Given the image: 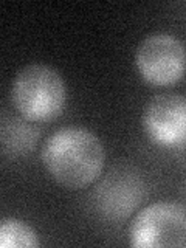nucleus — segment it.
<instances>
[{"label":"nucleus","instance_id":"1","mask_svg":"<svg viewBox=\"0 0 186 248\" xmlns=\"http://www.w3.org/2000/svg\"><path fill=\"white\" fill-rule=\"evenodd\" d=\"M41 160L54 182L82 189L103 172L106 152L99 138L84 127H62L46 138Z\"/></svg>","mask_w":186,"mask_h":248},{"label":"nucleus","instance_id":"2","mask_svg":"<svg viewBox=\"0 0 186 248\" xmlns=\"http://www.w3.org/2000/svg\"><path fill=\"white\" fill-rule=\"evenodd\" d=\"M11 101L25 120L46 123L64 112L67 87L62 76L50 65L28 64L14 78Z\"/></svg>","mask_w":186,"mask_h":248},{"label":"nucleus","instance_id":"3","mask_svg":"<svg viewBox=\"0 0 186 248\" xmlns=\"http://www.w3.org/2000/svg\"><path fill=\"white\" fill-rule=\"evenodd\" d=\"M135 248H186V206L155 202L141 209L129 227Z\"/></svg>","mask_w":186,"mask_h":248},{"label":"nucleus","instance_id":"4","mask_svg":"<svg viewBox=\"0 0 186 248\" xmlns=\"http://www.w3.org/2000/svg\"><path fill=\"white\" fill-rule=\"evenodd\" d=\"M135 65L143 79L152 85L175 84L186 72V48L175 36L155 33L138 45Z\"/></svg>","mask_w":186,"mask_h":248},{"label":"nucleus","instance_id":"5","mask_svg":"<svg viewBox=\"0 0 186 248\" xmlns=\"http://www.w3.org/2000/svg\"><path fill=\"white\" fill-rule=\"evenodd\" d=\"M143 129L151 141L161 147H178L186 143V96L160 93L146 104Z\"/></svg>","mask_w":186,"mask_h":248},{"label":"nucleus","instance_id":"6","mask_svg":"<svg viewBox=\"0 0 186 248\" xmlns=\"http://www.w3.org/2000/svg\"><path fill=\"white\" fill-rule=\"evenodd\" d=\"M141 177L130 166H115L95 189V203L108 219L130 216L143 200Z\"/></svg>","mask_w":186,"mask_h":248},{"label":"nucleus","instance_id":"7","mask_svg":"<svg viewBox=\"0 0 186 248\" xmlns=\"http://www.w3.org/2000/svg\"><path fill=\"white\" fill-rule=\"evenodd\" d=\"M39 130L23 116H3L0 126L2 154L8 158H17L30 154L39 141Z\"/></svg>","mask_w":186,"mask_h":248},{"label":"nucleus","instance_id":"8","mask_svg":"<svg viewBox=\"0 0 186 248\" xmlns=\"http://www.w3.org/2000/svg\"><path fill=\"white\" fill-rule=\"evenodd\" d=\"M0 247L2 248H34L39 239L28 223L8 217L0 223Z\"/></svg>","mask_w":186,"mask_h":248},{"label":"nucleus","instance_id":"9","mask_svg":"<svg viewBox=\"0 0 186 248\" xmlns=\"http://www.w3.org/2000/svg\"><path fill=\"white\" fill-rule=\"evenodd\" d=\"M183 196H185V200H186V182H185V186H183Z\"/></svg>","mask_w":186,"mask_h":248}]
</instances>
